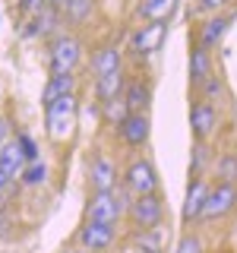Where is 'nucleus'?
<instances>
[{"mask_svg": "<svg viewBox=\"0 0 237 253\" xmlns=\"http://www.w3.org/2000/svg\"><path fill=\"white\" fill-rule=\"evenodd\" d=\"M76 114H79V105H76V95H63V98L51 101L44 108V126H47V136L54 142H67L76 130Z\"/></svg>", "mask_w": 237, "mask_h": 253, "instance_id": "nucleus-1", "label": "nucleus"}, {"mask_svg": "<svg viewBox=\"0 0 237 253\" xmlns=\"http://www.w3.org/2000/svg\"><path fill=\"white\" fill-rule=\"evenodd\" d=\"M51 73H73L76 63L82 60V44H79L76 35H67V32H60V35L51 38Z\"/></svg>", "mask_w": 237, "mask_h": 253, "instance_id": "nucleus-2", "label": "nucleus"}, {"mask_svg": "<svg viewBox=\"0 0 237 253\" xmlns=\"http://www.w3.org/2000/svg\"><path fill=\"white\" fill-rule=\"evenodd\" d=\"M123 212V196L114 190H92L89 206H85V215L89 221H101V225H117Z\"/></svg>", "mask_w": 237, "mask_h": 253, "instance_id": "nucleus-3", "label": "nucleus"}, {"mask_svg": "<svg viewBox=\"0 0 237 253\" xmlns=\"http://www.w3.org/2000/svg\"><path fill=\"white\" fill-rule=\"evenodd\" d=\"M123 184L130 193H136V196H152L155 190H158V177H155V168L146 162V158H136V162L126 168L123 174Z\"/></svg>", "mask_w": 237, "mask_h": 253, "instance_id": "nucleus-4", "label": "nucleus"}, {"mask_svg": "<svg viewBox=\"0 0 237 253\" xmlns=\"http://www.w3.org/2000/svg\"><path fill=\"white\" fill-rule=\"evenodd\" d=\"M234 209H237V187L234 184H218L212 193H205L202 218H221Z\"/></svg>", "mask_w": 237, "mask_h": 253, "instance_id": "nucleus-5", "label": "nucleus"}, {"mask_svg": "<svg viewBox=\"0 0 237 253\" xmlns=\"http://www.w3.org/2000/svg\"><path fill=\"white\" fill-rule=\"evenodd\" d=\"M79 244L92 253H105L114 244V225H101V221H85L79 231Z\"/></svg>", "mask_w": 237, "mask_h": 253, "instance_id": "nucleus-6", "label": "nucleus"}, {"mask_svg": "<svg viewBox=\"0 0 237 253\" xmlns=\"http://www.w3.org/2000/svg\"><path fill=\"white\" fill-rule=\"evenodd\" d=\"M130 215L139 228H155L161 221V200L152 196H136V203H130Z\"/></svg>", "mask_w": 237, "mask_h": 253, "instance_id": "nucleus-7", "label": "nucleus"}, {"mask_svg": "<svg viewBox=\"0 0 237 253\" xmlns=\"http://www.w3.org/2000/svg\"><path fill=\"white\" fill-rule=\"evenodd\" d=\"M164 35H168V26L164 22H149V26H142L136 35H133V54H152L161 47L164 42Z\"/></svg>", "mask_w": 237, "mask_h": 253, "instance_id": "nucleus-8", "label": "nucleus"}, {"mask_svg": "<svg viewBox=\"0 0 237 253\" xmlns=\"http://www.w3.org/2000/svg\"><path fill=\"white\" fill-rule=\"evenodd\" d=\"M117 130H120V139L126 146H142V142L149 139V117L146 114H126L120 124H117Z\"/></svg>", "mask_w": 237, "mask_h": 253, "instance_id": "nucleus-9", "label": "nucleus"}, {"mask_svg": "<svg viewBox=\"0 0 237 253\" xmlns=\"http://www.w3.org/2000/svg\"><path fill=\"white\" fill-rule=\"evenodd\" d=\"M26 165L29 162H26V155H22V149H19V142H16V139H10V142L0 146V174H3L6 180H16Z\"/></svg>", "mask_w": 237, "mask_h": 253, "instance_id": "nucleus-10", "label": "nucleus"}, {"mask_svg": "<svg viewBox=\"0 0 237 253\" xmlns=\"http://www.w3.org/2000/svg\"><path fill=\"white\" fill-rule=\"evenodd\" d=\"M89 177H92V190H114L117 168L111 165L108 155H95L92 158V168H89Z\"/></svg>", "mask_w": 237, "mask_h": 253, "instance_id": "nucleus-11", "label": "nucleus"}, {"mask_svg": "<svg viewBox=\"0 0 237 253\" xmlns=\"http://www.w3.org/2000/svg\"><path fill=\"white\" fill-rule=\"evenodd\" d=\"M215 108L209 105V101H199V105H193L190 111V126H193V136L196 139H205L212 130H215Z\"/></svg>", "mask_w": 237, "mask_h": 253, "instance_id": "nucleus-12", "label": "nucleus"}, {"mask_svg": "<svg viewBox=\"0 0 237 253\" xmlns=\"http://www.w3.org/2000/svg\"><path fill=\"white\" fill-rule=\"evenodd\" d=\"M126 89V79H123V70L117 73H105V76H95V95H98V105H105L111 98H120Z\"/></svg>", "mask_w": 237, "mask_h": 253, "instance_id": "nucleus-13", "label": "nucleus"}, {"mask_svg": "<svg viewBox=\"0 0 237 253\" xmlns=\"http://www.w3.org/2000/svg\"><path fill=\"white\" fill-rule=\"evenodd\" d=\"M73 89H76V76L73 73H51V79H47V85L41 92V105L47 108L51 101L63 98V95H73Z\"/></svg>", "mask_w": 237, "mask_h": 253, "instance_id": "nucleus-14", "label": "nucleus"}, {"mask_svg": "<svg viewBox=\"0 0 237 253\" xmlns=\"http://www.w3.org/2000/svg\"><path fill=\"white\" fill-rule=\"evenodd\" d=\"M120 67H123V54L117 51L114 44H105V47H98V54L92 57V70H95V76L117 73Z\"/></svg>", "mask_w": 237, "mask_h": 253, "instance_id": "nucleus-15", "label": "nucleus"}, {"mask_svg": "<svg viewBox=\"0 0 237 253\" xmlns=\"http://www.w3.org/2000/svg\"><path fill=\"white\" fill-rule=\"evenodd\" d=\"M123 101H126V111H130V114H146V105H149V85L142 83V79H133V83H126Z\"/></svg>", "mask_w": 237, "mask_h": 253, "instance_id": "nucleus-16", "label": "nucleus"}, {"mask_svg": "<svg viewBox=\"0 0 237 253\" xmlns=\"http://www.w3.org/2000/svg\"><path fill=\"white\" fill-rule=\"evenodd\" d=\"M174 6H177V0H142L136 13L146 22H164L174 13Z\"/></svg>", "mask_w": 237, "mask_h": 253, "instance_id": "nucleus-17", "label": "nucleus"}, {"mask_svg": "<svg viewBox=\"0 0 237 253\" xmlns=\"http://www.w3.org/2000/svg\"><path fill=\"white\" fill-rule=\"evenodd\" d=\"M205 184L202 180H193L187 190V203H184V221H193V218H199L202 215V206H205Z\"/></svg>", "mask_w": 237, "mask_h": 253, "instance_id": "nucleus-18", "label": "nucleus"}, {"mask_svg": "<svg viewBox=\"0 0 237 253\" xmlns=\"http://www.w3.org/2000/svg\"><path fill=\"white\" fill-rule=\"evenodd\" d=\"M95 10V0H67V3L60 6V16L67 22H73V26H79V22H85Z\"/></svg>", "mask_w": 237, "mask_h": 253, "instance_id": "nucleus-19", "label": "nucleus"}, {"mask_svg": "<svg viewBox=\"0 0 237 253\" xmlns=\"http://www.w3.org/2000/svg\"><path fill=\"white\" fill-rule=\"evenodd\" d=\"M19 180H22V187H41L44 180H47V165L41 162V158H35V162H29L26 168H22Z\"/></svg>", "mask_w": 237, "mask_h": 253, "instance_id": "nucleus-20", "label": "nucleus"}, {"mask_svg": "<svg viewBox=\"0 0 237 253\" xmlns=\"http://www.w3.org/2000/svg\"><path fill=\"white\" fill-rule=\"evenodd\" d=\"M190 73H193V85H202L205 79H209V51H205V47H196L193 51V67H190Z\"/></svg>", "mask_w": 237, "mask_h": 253, "instance_id": "nucleus-21", "label": "nucleus"}, {"mask_svg": "<svg viewBox=\"0 0 237 253\" xmlns=\"http://www.w3.org/2000/svg\"><path fill=\"white\" fill-rule=\"evenodd\" d=\"M225 29H228V19H212V22H205V29H202V44L199 47H212V44H218L221 42V35H225Z\"/></svg>", "mask_w": 237, "mask_h": 253, "instance_id": "nucleus-22", "label": "nucleus"}, {"mask_svg": "<svg viewBox=\"0 0 237 253\" xmlns=\"http://www.w3.org/2000/svg\"><path fill=\"white\" fill-rule=\"evenodd\" d=\"M101 108H105V117H108V121H114V124H120L123 117L130 114V111H126V101H123V95H120V98H111V101H105Z\"/></svg>", "mask_w": 237, "mask_h": 253, "instance_id": "nucleus-23", "label": "nucleus"}, {"mask_svg": "<svg viewBox=\"0 0 237 253\" xmlns=\"http://www.w3.org/2000/svg\"><path fill=\"white\" fill-rule=\"evenodd\" d=\"M16 142H19V149H22V155H26V162H35V158H38V146H35V139H32L29 133H16Z\"/></svg>", "mask_w": 237, "mask_h": 253, "instance_id": "nucleus-24", "label": "nucleus"}, {"mask_svg": "<svg viewBox=\"0 0 237 253\" xmlns=\"http://www.w3.org/2000/svg\"><path fill=\"white\" fill-rule=\"evenodd\" d=\"M218 171H221V184H234L237 180V162L234 158H225V162L218 165Z\"/></svg>", "mask_w": 237, "mask_h": 253, "instance_id": "nucleus-25", "label": "nucleus"}, {"mask_svg": "<svg viewBox=\"0 0 237 253\" xmlns=\"http://www.w3.org/2000/svg\"><path fill=\"white\" fill-rule=\"evenodd\" d=\"M44 3H47V0H16V10H19V13L29 19V16H35Z\"/></svg>", "mask_w": 237, "mask_h": 253, "instance_id": "nucleus-26", "label": "nucleus"}, {"mask_svg": "<svg viewBox=\"0 0 237 253\" xmlns=\"http://www.w3.org/2000/svg\"><path fill=\"white\" fill-rule=\"evenodd\" d=\"M177 253H202L199 237H184V241L177 244Z\"/></svg>", "mask_w": 237, "mask_h": 253, "instance_id": "nucleus-27", "label": "nucleus"}, {"mask_svg": "<svg viewBox=\"0 0 237 253\" xmlns=\"http://www.w3.org/2000/svg\"><path fill=\"white\" fill-rule=\"evenodd\" d=\"M13 139V126H10V117L6 114H0V146L3 142H10Z\"/></svg>", "mask_w": 237, "mask_h": 253, "instance_id": "nucleus-28", "label": "nucleus"}, {"mask_svg": "<svg viewBox=\"0 0 237 253\" xmlns=\"http://www.w3.org/2000/svg\"><path fill=\"white\" fill-rule=\"evenodd\" d=\"M193 152H196V155H193V171H199V165H202V155H205V149H202V146H196Z\"/></svg>", "mask_w": 237, "mask_h": 253, "instance_id": "nucleus-29", "label": "nucleus"}, {"mask_svg": "<svg viewBox=\"0 0 237 253\" xmlns=\"http://www.w3.org/2000/svg\"><path fill=\"white\" fill-rule=\"evenodd\" d=\"M221 3H228V0H202V6H205V10H218Z\"/></svg>", "mask_w": 237, "mask_h": 253, "instance_id": "nucleus-30", "label": "nucleus"}, {"mask_svg": "<svg viewBox=\"0 0 237 253\" xmlns=\"http://www.w3.org/2000/svg\"><path fill=\"white\" fill-rule=\"evenodd\" d=\"M47 3H51V6H57V10H60V6L67 3V0H47Z\"/></svg>", "mask_w": 237, "mask_h": 253, "instance_id": "nucleus-31", "label": "nucleus"}, {"mask_svg": "<svg viewBox=\"0 0 237 253\" xmlns=\"http://www.w3.org/2000/svg\"><path fill=\"white\" fill-rule=\"evenodd\" d=\"M6 184H10V180H6L3 174H0V193H3V187H6Z\"/></svg>", "mask_w": 237, "mask_h": 253, "instance_id": "nucleus-32", "label": "nucleus"}, {"mask_svg": "<svg viewBox=\"0 0 237 253\" xmlns=\"http://www.w3.org/2000/svg\"><path fill=\"white\" fill-rule=\"evenodd\" d=\"M0 234H3V215H0Z\"/></svg>", "mask_w": 237, "mask_h": 253, "instance_id": "nucleus-33", "label": "nucleus"}, {"mask_svg": "<svg viewBox=\"0 0 237 253\" xmlns=\"http://www.w3.org/2000/svg\"><path fill=\"white\" fill-rule=\"evenodd\" d=\"M67 253H82V250H67Z\"/></svg>", "mask_w": 237, "mask_h": 253, "instance_id": "nucleus-34", "label": "nucleus"}]
</instances>
